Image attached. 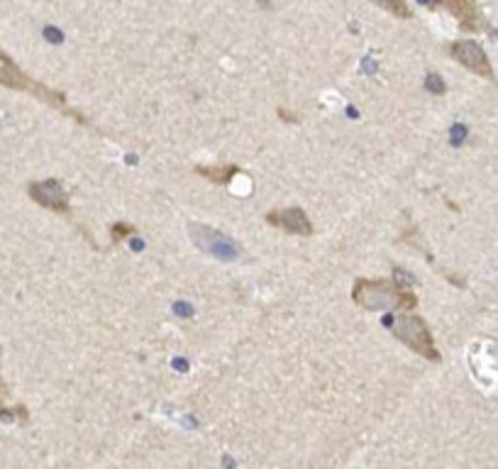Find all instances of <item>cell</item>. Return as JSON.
I'll use <instances>...</instances> for the list:
<instances>
[{
    "label": "cell",
    "instance_id": "6da1fadb",
    "mask_svg": "<svg viewBox=\"0 0 498 469\" xmlns=\"http://www.w3.org/2000/svg\"><path fill=\"white\" fill-rule=\"evenodd\" d=\"M352 301L364 310H415L418 296L403 284V271L396 269L394 279L359 276L352 286Z\"/></svg>",
    "mask_w": 498,
    "mask_h": 469
},
{
    "label": "cell",
    "instance_id": "7a4b0ae2",
    "mask_svg": "<svg viewBox=\"0 0 498 469\" xmlns=\"http://www.w3.org/2000/svg\"><path fill=\"white\" fill-rule=\"evenodd\" d=\"M0 86H6V88H10V90H20V93L35 95L37 100L51 105V108L59 110V113L69 115V118H74V120L81 122V125H88V120H86L79 110L69 108L66 93H61V90H56V88H49V86L32 79V76L27 74V71L22 69L6 49H3V47H0Z\"/></svg>",
    "mask_w": 498,
    "mask_h": 469
},
{
    "label": "cell",
    "instance_id": "3957f363",
    "mask_svg": "<svg viewBox=\"0 0 498 469\" xmlns=\"http://www.w3.org/2000/svg\"><path fill=\"white\" fill-rule=\"evenodd\" d=\"M391 333H394V337L399 342H403L408 349H413L418 357H425L430 362L442 360L437 344H435L433 330L425 323L423 315L413 313V310H399L394 325H391Z\"/></svg>",
    "mask_w": 498,
    "mask_h": 469
},
{
    "label": "cell",
    "instance_id": "277c9868",
    "mask_svg": "<svg viewBox=\"0 0 498 469\" xmlns=\"http://www.w3.org/2000/svg\"><path fill=\"white\" fill-rule=\"evenodd\" d=\"M447 54L452 56L459 66H464L467 71H472V74L481 76V79H486V81H496L491 61H488L486 51H483V47L479 45V42H474V40L452 42V45L447 47Z\"/></svg>",
    "mask_w": 498,
    "mask_h": 469
},
{
    "label": "cell",
    "instance_id": "5b68a950",
    "mask_svg": "<svg viewBox=\"0 0 498 469\" xmlns=\"http://www.w3.org/2000/svg\"><path fill=\"white\" fill-rule=\"evenodd\" d=\"M27 193L37 205L47 210H54L59 215H71V200L66 193L64 184L59 179H45V181H30L27 184Z\"/></svg>",
    "mask_w": 498,
    "mask_h": 469
},
{
    "label": "cell",
    "instance_id": "8992f818",
    "mask_svg": "<svg viewBox=\"0 0 498 469\" xmlns=\"http://www.w3.org/2000/svg\"><path fill=\"white\" fill-rule=\"evenodd\" d=\"M266 223L271 228H279L289 234H298V237H310L313 234V223H310L308 213L298 205L294 208H279V210H269L266 213Z\"/></svg>",
    "mask_w": 498,
    "mask_h": 469
},
{
    "label": "cell",
    "instance_id": "52a82bcc",
    "mask_svg": "<svg viewBox=\"0 0 498 469\" xmlns=\"http://www.w3.org/2000/svg\"><path fill=\"white\" fill-rule=\"evenodd\" d=\"M433 8L447 10L459 22V30L472 32V35L483 30V15L479 10L476 0H437V3H433Z\"/></svg>",
    "mask_w": 498,
    "mask_h": 469
},
{
    "label": "cell",
    "instance_id": "ba28073f",
    "mask_svg": "<svg viewBox=\"0 0 498 469\" xmlns=\"http://www.w3.org/2000/svg\"><path fill=\"white\" fill-rule=\"evenodd\" d=\"M193 171L200 176V179L210 181V184H215V186H230V181H232L234 176L242 174V169H239L237 164H210V166L198 164Z\"/></svg>",
    "mask_w": 498,
    "mask_h": 469
},
{
    "label": "cell",
    "instance_id": "9c48e42d",
    "mask_svg": "<svg viewBox=\"0 0 498 469\" xmlns=\"http://www.w3.org/2000/svg\"><path fill=\"white\" fill-rule=\"evenodd\" d=\"M0 360H3V347H0ZM10 396V389H8L6 379H3V372H0V420H27L30 418V413H27L25 406H15V408H8L6 406V399Z\"/></svg>",
    "mask_w": 498,
    "mask_h": 469
},
{
    "label": "cell",
    "instance_id": "30bf717a",
    "mask_svg": "<svg viewBox=\"0 0 498 469\" xmlns=\"http://www.w3.org/2000/svg\"><path fill=\"white\" fill-rule=\"evenodd\" d=\"M137 228L132 223H124V220H118V223L110 225V242L113 245H120L122 240H127L130 234H135Z\"/></svg>",
    "mask_w": 498,
    "mask_h": 469
},
{
    "label": "cell",
    "instance_id": "8fae6325",
    "mask_svg": "<svg viewBox=\"0 0 498 469\" xmlns=\"http://www.w3.org/2000/svg\"><path fill=\"white\" fill-rule=\"evenodd\" d=\"M376 6L386 8L389 13H394L396 17H401V20H410L413 17V13H410V8L405 6V0H374Z\"/></svg>",
    "mask_w": 498,
    "mask_h": 469
},
{
    "label": "cell",
    "instance_id": "7c38bea8",
    "mask_svg": "<svg viewBox=\"0 0 498 469\" xmlns=\"http://www.w3.org/2000/svg\"><path fill=\"white\" fill-rule=\"evenodd\" d=\"M425 88H428L430 93H435V95H444L447 86H444V81L440 79L437 74H428V79H425Z\"/></svg>",
    "mask_w": 498,
    "mask_h": 469
},
{
    "label": "cell",
    "instance_id": "4fadbf2b",
    "mask_svg": "<svg viewBox=\"0 0 498 469\" xmlns=\"http://www.w3.org/2000/svg\"><path fill=\"white\" fill-rule=\"evenodd\" d=\"M279 115H281V120H286V122H298V118H296V113H286V108H279Z\"/></svg>",
    "mask_w": 498,
    "mask_h": 469
}]
</instances>
